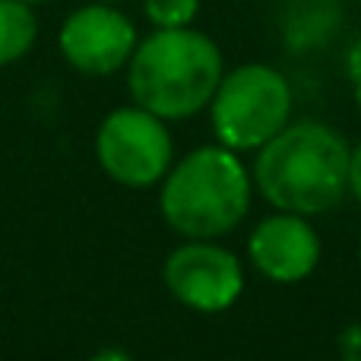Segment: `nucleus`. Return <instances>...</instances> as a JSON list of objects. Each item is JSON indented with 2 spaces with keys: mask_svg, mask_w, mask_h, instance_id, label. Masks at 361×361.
I'll return each instance as SVG.
<instances>
[{
  "mask_svg": "<svg viewBox=\"0 0 361 361\" xmlns=\"http://www.w3.org/2000/svg\"><path fill=\"white\" fill-rule=\"evenodd\" d=\"M165 286L180 305L193 311H225L244 288L241 263L231 250L209 241H190L165 260Z\"/></svg>",
  "mask_w": 361,
  "mask_h": 361,
  "instance_id": "423d86ee",
  "label": "nucleus"
},
{
  "mask_svg": "<svg viewBox=\"0 0 361 361\" xmlns=\"http://www.w3.org/2000/svg\"><path fill=\"white\" fill-rule=\"evenodd\" d=\"M200 0H146V16L159 29H180L197 16Z\"/></svg>",
  "mask_w": 361,
  "mask_h": 361,
  "instance_id": "9d476101",
  "label": "nucleus"
},
{
  "mask_svg": "<svg viewBox=\"0 0 361 361\" xmlns=\"http://www.w3.org/2000/svg\"><path fill=\"white\" fill-rule=\"evenodd\" d=\"M250 260L273 282H301L320 260V238L314 225L298 212L263 219L250 235Z\"/></svg>",
  "mask_w": 361,
  "mask_h": 361,
  "instance_id": "6e6552de",
  "label": "nucleus"
},
{
  "mask_svg": "<svg viewBox=\"0 0 361 361\" xmlns=\"http://www.w3.org/2000/svg\"><path fill=\"white\" fill-rule=\"evenodd\" d=\"M92 361H133V358L124 349H102L92 355Z\"/></svg>",
  "mask_w": 361,
  "mask_h": 361,
  "instance_id": "ddd939ff",
  "label": "nucleus"
},
{
  "mask_svg": "<svg viewBox=\"0 0 361 361\" xmlns=\"http://www.w3.org/2000/svg\"><path fill=\"white\" fill-rule=\"evenodd\" d=\"M349 63H352V76H361V44H358L355 51H352Z\"/></svg>",
  "mask_w": 361,
  "mask_h": 361,
  "instance_id": "4468645a",
  "label": "nucleus"
},
{
  "mask_svg": "<svg viewBox=\"0 0 361 361\" xmlns=\"http://www.w3.org/2000/svg\"><path fill=\"white\" fill-rule=\"evenodd\" d=\"M209 105L219 143L228 149H257L288 124L292 89L273 67L244 63L222 76Z\"/></svg>",
  "mask_w": 361,
  "mask_h": 361,
  "instance_id": "20e7f679",
  "label": "nucleus"
},
{
  "mask_svg": "<svg viewBox=\"0 0 361 361\" xmlns=\"http://www.w3.org/2000/svg\"><path fill=\"white\" fill-rule=\"evenodd\" d=\"M137 48V32L124 13L105 4L82 6L63 23L61 51L80 73L105 76L121 70Z\"/></svg>",
  "mask_w": 361,
  "mask_h": 361,
  "instance_id": "0eeeda50",
  "label": "nucleus"
},
{
  "mask_svg": "<svg viewBox=\"0 0 361 361\" xmlns=\"http://www.w3.org/2000/svg\"><path fill=\"white\" fill-rule=\"evenodd\" d=\"M25 4H44V0H25Z\"/></svg>",
  "mask_w": 361,
  "mask_h": 361,
  "instance_id": "dca6fc26",
  "label": "nucleus"
},
{
  "mask_svg": "<svg viewBox=\"0 0 361 361\" xmlns=\"http://www.w3.org/2000/svg\"><path fill=\"white\" fill-rule=\"evenodd\" d=\"M250 209V175L228 146H203L169 171L162 216L190 241L228 235Z\"/></svg>",
  "mask_w": 361,
  "mask_h": 361,
  "instance_id": "7ed1b4c3",
  "label": "nucleus"
},
{
  "mask_svg": "<svg viewBox=\"0 0 361 361\" xmlns=\"http://www.w3.org/2000/svg\"><path fill=\"white\" fill-rule=\"evenodd\" d=\"M38 23L25 0H0V63H13L32 48Z\"/></svg>",
  "mask_w": 361,
  "mask_h": 361,
  "instance_id": "1a4fd4ad",
  "label": "nucleus"
},
{
  "mask_svg": "<svg viewBox=\"0 0 361 361\" xmlns=\"http://www.w3.org/2000/svg\"><path fill=\"white\" fill-rule=\"evenodd\" d=\"M355 102H358V108H361V76H355Z\"/></svg>",
  "mask_w": 361,
  "mask_h": 361,
  "instance_id": "2eb2a0df",
  "label": "nucleus"
},
{
  "mask_svg": "<svg viewBox=\"0 0 361 361\" xmlns=\"http://www.w3.org/2000/svg\"><path fill=\"white\" fill-rule=\"evenodd\" d=\"M95 156L105 175L118 184L152 187L171 169V137L162 118L146 108H118L99 127Z\"/></svg>",
  "mask_w": 361,
  "mask_h": 361,
  "instance_id": "39448f33",
  "label": "nucleus"
},
{
  "mask_svg": "<svg viewBox=\"0 0 361 361\" xmlns=\"http://www.w3.org/2000/svg\"><path fill=\"white\" fill-rule=\"evenodd\" d=\"M339 355L343 361H361V326H349L339 336Z\"/></svg>",
  "mask_w": 361,
  "mask_h": 361,
  "instance_id": "9b49d317",
  "label": "nucleus"
},
{
  "mask_svg": "<svg viewBox=\"0 0 361 361\" xmlns=\"http://www.w3.org/2000/svg\"><path fill=\"white\" fill-rule=\"evenodd\" d=\"M349 143L333 127L320 121L286 124L260 146L254 180L276 209L317 216L349 193Z\"/></svg>",
  "mask_w": 361,
  "mask_h": 361,
  "instance_id": "f257e3e1",
  "label": "nucleus"
},
{
  "mask_svg": "<svg viewBox=\"0 0 361 361\" xmlns=\"http://www.w3.org/2000/svg\"><path fill=\"white\" fill-rule=\"evenodd\" d=\"M105 4H108V0H105Z\"/></svg>",
  "mask_w": 361,
  "mask_h": 361,
  "instance_id": "f3484780",
  "label": "nucleus"
},
{
  "mask_svg": "<svg viewBox=\"0 0 361 361\" xmlns=\"http://www.w3.org/2000/svg\"><path fill=\"white\" fill-rule=\"evenodd\" d=\"M349 193L361 203V143L352 149L349 159Z\"/></svg>",
  "mask_w": 361,
  "mask_h": 361,
  "instance_id": "f8f14e48",
  "label": "nucleus"
},
{
  "mask_svg": "<svg viewBox=\"0 0 361 361\" xmlns=\"http://www.w3.org/2000/svg\"><path fill=\"white\" fill-rule=\"evenodd\" d=\"M130 95L162 121L200 114L222 82V54L190 29H159L130 54Z\"/></svg>",
  "mask_w": 361,
  "mask_h": 361,
  "instance_id": "f03ea898",
  "label": "nucleus"
}]
</instances>
